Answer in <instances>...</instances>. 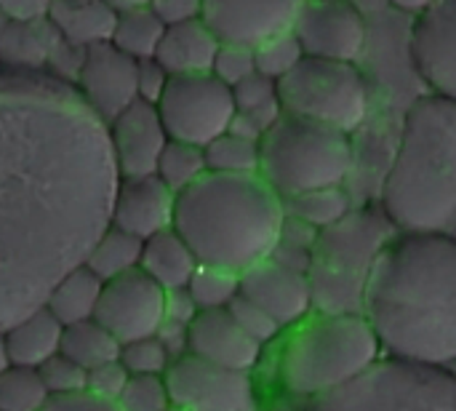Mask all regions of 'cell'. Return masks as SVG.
I'll return each instance as SVG.
<instances>
[{
    "mask_svg": "<svg viewBox=\"0 0 456 411\" xmlns=\"http://www.w3.org/2000/svg\"><path fill=\"white\" fill-rule=\"evenodd\" d=\"M107 126L45 72L0 70V332L43 308L110 225Z\"/></svg>",
    "mask_w": 456,
    "mask_h": 411,
    "instance_id": "obj_1",
    "label": "cell"
},
{
    "mask_svg": "<svg viewBox=\"0 0 456 411\" xmlns=\"http://www.w3.org/2000/svg\"><path fill=\"white\" fill-rule=\"evenodd\" d=\"M361 313L385 358L449 369L456 361V235L395 233L374 259Z\"/></svg>",
    "mask_w": 456,
    "mask_h": 411,
    "instance_id": "obj_2",
    "label": "cell"
},
{
    "mask_svg": "<svg viewBox=\"0 0 456 411\" xmlns=\"http://www.w3.org/2000/svg\"><path fill=\"white\" fill-rule=\"evenodd\" d=\"M283 219V198L259 174H206L176 195L174 230L200 265L240 275L270 259Z\"/></svg>",
    "mask_w": 456,
    "mask_h": 411,
    "instance_id": "obj_3",
    "label": "cell"
},
{
    "mask_svg": "<svg viewBox=\"0 0 456 411\" xmlns=\"http://www.w3.org/2000/svg\"><path fill=\"white\" fill-rule=\"evenodd\" d=\"M379 206L398 233H449L454 227L456 102L425 94L409 107Z\"/></svg>",
    "mask_w": 456,
    "mask_h": 411,
    "instance_id": "obj_4",
    "label": "cell"
},
{
    "mask_svg": "<svg viewBox=\"0 0 456 411\" xmlns=\"http://www.w3.org/2000/svg\"><path fill=\"white\" fill-rule=\"evenodd\" d=\"M382 345L363 313H313L289 337L278 377L286 393L318 399L369 372Z\"/></svg>",
    "mask_w": 456,
    "mask_h": 411,
    "instance_id": "obj_5",
    "label": "cell"
},
{
    "mask_svg": "<svg viewBox=\"0 0 456 411\" xmlns=\"http://www.w3.org/2000/svg\"><path fill=\"white\" fill-rule=\"evenodd\" d=\"M259 144V177L283 201L321 187H339L355 166L350 134L286 112Z\"/></svg>",
    "mask_w": 456,
    "mask_h": 411,
    "instance_id": "obj_6",
    "label": "cell"
},
{
    "mask_svg": "<svg viewBox=\"0 0 456 411\" xmlns=\"http://www.w3.org/2000/svg\"><path fill=\"white\" fill-rule=\"evenodd\" d=\"M382 206L353 209L347 219L318 235L310 284L318 313H361L363 289L382 246L395 235Z\"/></svg>",
    "mask_w": 456,
    "mask_h": 411,
    "instance_id": "obj_7",
    "label": "cell"
},
{
    "mask_svg": "<svg viewBox=\"0 0 456 411\" xmlns=\"http://www.w3.org/2000/svg\"><path fill=\"white\" fill-rule=\"evenodd\" d=\"M299 411H456V374L379 358L345 388L310 399Z\"/></svg>",
    "mask_w": 456,
    "mask_h": 411,
    "instance_id": "obj_8",
    "label": "cell"
},
{
    "mask_svg": "<svg viewBox=\"0 0 456 411\" xmlns=\"http://www.w3.org/2000/svg\"><path fill=\"white\" fill-rule=\"evenodd\" d=\"M278 91L286 115L315 120L345 134L361 128L371 107L369 80L353 62L305 56L278 80Z\"/></svg>",
    "mask_w": 456,
    "mask_h": 411,
    "instance_id": "obj_9",
    "label": "cell"
},
{
    "mask_svg": "<svg viewBox=\"0 0 456 411\" xmlns=\"http://www.w3.org/2000/svg\"><path fill=\"white\" fill-rule=\"evenodd\" d=\"M155 107L168 131V139L195 147H206L230 131L238 112L232 88L211 72L171 78Z\"/></svg>",
    "mask_w": 456,
    "mask_h": 411,
    "instance_id": "obj_10",
    "label": "cell"
},
{
    "mask_svg": "<svg viewBox=\"0 0 456 411\" xmlns=\"http://www.w3.org/2000/svg\"><path fill=\"white\" fill-rule=\"evenodd\" d=\"M174 409L182 411H254L256 388L251 372H235L208 364L198 356L176 358L166 372Z\"/></svg>",
    "mask_w": 456,
    "mask_h": 411,
    "instance_id": "obj_11",
    "label": "cell"
},
{
    "mask_svg": "<svg viewBox=\"0 0 456 411\" xmlns=\"http://www.w3.org/2000/svg\"><path fill=\"white\" fill-rule=\"evenodd\" d=\"M305 3L307 0H206L200 19L219 43L256 51L259 45L294 32Z\"/></svg>",
    "mask_w": 456,
    "mask_h": 411,
    "instance_id": "obj_12",
    "label": "cell"
},
{
    "mask_svg": "<svg viewBox=\"0 0 456 411\" xmlns=\"http://www.w3.org/2000/svg\"><path fill=\"white\" fill-rule=\"evenodd\" d=\"M294 35L305 56L355 64L366 48L369 27L353 0H307L294 24Z\"/></svg>",
    "mask_w": 456,
    "mask_h": 411,
    "instance_id": "obj_13",
    "label": "cell"
},
{
    "mask_svg": "<svg viewBox=\"0 0 456 411\" xmlns=\"http://www.w3.org/2000/svg\"><path fill=\"white\" fill-rule=\"evenodd\" d=\"M96 321L120 342L155 337L166 324V292L142 270L104 284Z\"/></svg>",
    "mask_w": 456,
    "mask_h": 411,
    "instance_id": "obj_14",
    "label": "cell"
},
{
    "mask_svg": "<svg viewBox=\"0 0 456 411\" xmlns=\"http://www.w3.org/2000/svg\"><path fill=\"white\" fill-rule=\"evenodd\" d=\"M136 67L139 62L126 56L112 43H99L88 48L75 91L104 126L139 102Z\"/></svg>",
    "mask_w": 456,
    "mask_h": 411,
    "instance_id": "obj_15",
    "label": "cell"
},
{
    "mask_svg": "<svg viewBox=\"0 0 456 411\" xmlns=\"http://www.w3.org/2000/svg\"><path fill=\"white\" fill-rule=\"evenodd\" d=\"M411 62L433 94L456 102V0H433L417 13Z\"/></svg>",
    "mask_w": 456,
    "mask_h": 411,
    "instance_id": "obj_16",
    "label": "cell"
},
{
    "mask_svg": "<svg viewBox=\"0 0 456 411\" xmlns=\"http://www.w3.org/2000/svg\"><path fill=\"white\" fill-rule=\"evenodd\" d=\"M240 297L259 305L281 329L299 326L315 310L310 275L275 259H262L240 273Z\"/></svg>",
    "mask_w": 456,
    "mask_h": 411,
    "instance_id": "obj_17",
    "label": "cell"
},
{
    "mask_svg": "<svg viewBox=\"0 0 456 411\" xmlns=\"http://www.w3.org/2000/svg\"><path fill=\"white\" fill-rule=\"evenodd\" d=\"M107 139L118 179L152 177L168 144V131L155 104L136 102L107 123Z\"/></svg>",
    "mask_w": 456,
    "mask_h": 411,
    "instance_id": "obj_18",
    "label": "cell"
},
{
    "mask_svg": "<svg viewBox=\"0 0 456 411\" xmlns=\"http://www.w3.org/2000/svg\"><path fill=\"white\" fill-rule=\"evenodd\" d=\"M176 193H171L155 174L152 177H128L118 179L112 203H110V225L131 233L142 241L174 227Z\"/></svg>",
    "mask_w": 456,
    "mask_h": 411,
    "instance_id": "obj_19",
    "label": "cell"
},
{
    "mask_svg": "<svg viewBox=\"0 0 456 411\" xmlns=\"http://www.w3.org/2000/svg\"><path fill=\"white\" fill-rule=\"evenodd\" d=\"M187 350L208 364L251 372L265 348L238 326L230 310H200L187 326Z\"/></svg>",
    "mask_w": 456,
    "mask_h": 411,
    "instance_id": "obj_20",
    "label": "cell"
},
{
    "mask_svg": "<svg viewBox=\"0 0 456 411\" xmlns=\"http://www.w3.org/2000/svg\"><path fill=\"white\" fill-rule=\"evenodd\" d=\"M219 37L203 19L171 24L163 32V40L155 51V62L171 75H206L214 70V59L219 53Z\"/></svg>",
    "mask_w": 456,
    "mask_h": 411,
    "instance_id": "obj_21",
    "label": "cell"
},
{
    "mask_svg": "<svg viewBox=\"0 0 456 411\" xmlns=\"http://www.w3.org/2000/svg\"><path fill=\"white\" fill-rule=\"evenodd\" d=\"M61 35L48 19L0 24V70L11 72H45Z\"/></svg>",
    "mask_w": 456,
    "mask_h": 411,
    "instance_id": "obj_22",
    "label": "cell"
},
{
    "mask_svg": "<svg viewBox=\"0 0 456 411\" xmlns=\"http://www.w3.org/2000/svg\"><path fill=\"white\" fill-rule=\"evenodd\" d=\"M3 337H5L11 366L40 369L45 361L61 353L64 326L45 308H37L35 313L11 324L3 332Z\"/></svg>",
    "mask_w": 456,
    "mask_h": 411,
    "instance_id": "obj_23",
    "label": "cell"
},
{
    "mask_svg": "<svg viewBox=\"0 0 456 411\" xmlns=\"http://www.w3.org/2000/svg\"><path fill=\"white\" fill-rule=\"evenodd\" d=\"M198 267H200V262H198L195 251L187 246V241L174 227L144 241L139 270L147 278H152L163 292L187 289Z\"/></svg>",
    "mask_w": 456,
    "mask_h": 411,
    "instance_id": "obj_24",
    "label": "cell"
},
{
    "mask_svg": "<svg viewBox=\"0 0 456 411\" xmlns=\"http://www.w3.org/2000/svg\"><path fill=\"white\" fill-rule=\"evenodd\" d=\"M118 13L104 0H53L48 21L56 27L61 40L91 48L110 43Z\"/></svg>",
    "mask_w": 456,
    "mask_h": 411,
    "instance_id": "obj_25",
    "label": "cell"
},
{
    "mask_svg": "<svg viewBox=\"0 0 456 411\" xmlns=\"http://www.w3.org/2000/svg\"><path fill=\"white\" fill-rule=\"evenodd\" d=\"M104 281L96 278L86 265L69 270L45 297L43 308L67 329L83 321L96 318L99 302H102Z\"/></svg>",
    "mask_w": 456,
    "mask_h": 411,
    "instance_id": "obj_26",
    "label": "cell"
},
{
    "mask_svg": "<svg viewBox=\"0 0 456 411\" xmlns=\"http://www.w3.org/2000/svg\"><path fill=\"white\" fill-rule=\"evenodd\" d=\"M142 249H144V241L131 235V233H123L112 225H107V230L94 241V246L88 249L83 265L96 275L102 278L104 284L120 278V275H128L134 270H139L142 265Z\"/></svg>",
    "mask_w": 456,
    "mask_h": 411,
    "instance_id": "obj_27",
    "label": "cell"
},
{
    "mask_svg": "<svg viewBox=\"0 0 456 411\" xmlns=\"http://www.w3.org/2000/svg\"><path fill=\"white\" fill-rule=\"evenodd\" d=\"M232 99H235L238 115L243 120H248L262 136L283 118L278 80H273L262 72H254L243 83L232 86Z\"/></svg>",
    "mask_w": 456,
    "mask_h": 411,
    "instance_id": "obj_28",
    "label": "cell"
},
{
    "mask_svg": "<svg viewBox=\"0 0 456 411\" xmlns=\"http://www.w3.org/2000/svg\"><path fill=\"white\" fill-rule=\"evenodd\" d=\"M283 206H286L289 217L310 225L318 233L339 225L342 219H347L353 214V198L345 190V185H339V187H321V190H310V193L294 195V198L283 201Z\"/></svg>",
    "mask_w": 456,
    "mask_h": 411,
    "instance_id": "obj_29",
    "label": "cell"
},
{
    "mask_svg": "<svg viewBox=\"0 0 456 411\" xmlns=\"http://www.w3.org/2000/svg\"><path fill=\"white\" fill-rule=\"evenodd\" d=\"M163 32H166V24L158 19L152 8H134V11L118 13L110 43L120 48L126 56L144 62V59H155Z\"/></svg>",
    "mask_w": 456,
    "mask_h": 411,
    "instance_id": "obj_30",
    "label": "cell"
},
{
    "mask_svg": "<svg viewBox=\"0 0 456 411\" xmlns=\"http://www.w3.org/2000/svg\"><path fill=\"white\" fill-rule=\"evenodd\" d=\"M120 348L123 345L96 318L75 324V326H67L64 337H61V353L67 358H72L77 366H83L86 372L118 361L120 358Z\"/></svg>",
    "mask_w": 456,
    "mask_h": 411,
    "instance_id": "obj_31",
    "label": "cell"
},
{
    "mask_svg": "<svg viewBox=\"0 0 456 411\" xmlns=\"http://www.w3.org/2000/svg\"><path fill=\"white\" fill-rule=\"evenodd\" d=\"M203 152H206L208 174L248 177V174H259L262 166V144L235 131H224L211 144H206Z\"/></svg>",
    "mask_w": 456,
    "mask_h": 411,
    "instance_id": "obj_32",
    "label": "cell"
},
{
    "mask_svg": "<svg viewBox=\"0 0 456 411\" xmlns=\"http://www.w3.org/2000/svg\"><path fill=\"white\" fill-rule=\"evenodd\" d=\"M208 174V166H206V152L203 147H195V144H187V142H174L168 139L160 160H158V169H155V177L171 190V193H184L187 187H192L198 179H203Z\"/></svg>",
    "mask_w": 456,
    "mask_h": 411,
    "instance_id": "obj_33",
    "label": "cell"
},
{
    "mask_svg": "<svg viewBox=\"0 0 456 411\" xmlns=\"http://www.w3.org/2000/svg\"><path fill=\"white\" fill-rule=\"evenodd\" d=\"M51 396L37 369L8 366L0 374V411H43Z\"/></svg>",
    "mask_w": 456,
    "mask_h": 411,
    "instance_id": "obj_34",
    "label": "cell"
},
{
    "mask_svg": "<svg viewBox=\"0 0 456 411\" xmlns=\"http://www.w3.org/2000/svg\"><path fill=\"white\" fill-rule=\"evenodd\" d=\"M187 292L195 300L198 310H227L235 302V297L240 294V275L222 270V267L200 265L195 270Z\"/></svg>",
    "mask_w": 456,
    "mask_h": 411,
    "instance_id": "obj_35",
    "label": "cell"
},
{
    "mask_svg": "<svg viewBox=\"0 0 456 411\" xmlns=\"http://www.w3.org/2000/svg\"><path fill=\"white\" fill-rule=\"evenodd\" d=\"M318 230H313L310 225L294 219L286 214L283 219V227H281V235H278V243L270 254V259L291 267V270H299V273H307L310 275V267H313V257H315V246H318Z\"/></svg>",
    "mask_w": 456,
    "mask_h": 411,
    "instance_id": "obj_36",
    "label": "cell"
},
{
    "mask_svg": "<svg viewBox=\"0 0 456 411\" xmlns=\"http://www.w3.org/2000/svg\"><path fill=\"white\" fill-rule=\"evenodd\" d=\"M120 364L126 366V372L131 377H166L174 358L155 334V337H142V340L126 342L120 348Z\"/></svg>",
    "mask_w": 456,
    "mask_h": 411,
    "instance_id": "obj_37",
    "label": "cell"
},
{
    "mask_svg": "<svg viewBox=\"0 0 456 411\" xmlns=\"http://www.w3.org/2000/svg\"><path fill=\"white\" fill-rule=\"evenodd\" d=\"M254 56H256V72H262L273 80H281L305 59V48L294 32H286V35L259 45L254 51Z\"/></svg>",
    "mask_w": 456,
    "mask_h": 411,
    "instance_id": "obj_38",
    "label": "cell"
},
{
    "mask_svg": "<svg viewBox=\"0 0 456 411\" xmlns=\"http://www.w3.org/2000/svg\"><path fill=\"white\" fill-rule=\"evenodd\" d=\"M37 372H40L43 385H45L51 399H67V396L86 393L88 372L83 366H77L72 358H67L64 353H59L51 361H45Z\"/></svg>",
    "mask_w": 456,
    "mask_h": 411,
    "instance_id": "obj_39",
    "label": "cell"
},
{
    "mask_svg": "<svg viewBox=\"0 0 456 411\" xmlns=\"http://www.w3.org/2000/svg\"><path fill=\"white\" fill-rule=\"evenodd\" d=\"M120 411H171V393L166 377H131L120 401Z\"/></svg>",
    "mask_w": 456,
    "mask_h": 411,
    "instance_id": "obj_40",
    "label": "cell"
},
{
    "mask_svg": "<svg viewBox=\"0 0 456 411\" xmlns=\"http://www.w3.org/2000/svg\"><path fill=\"white\" fill-rule=\"evenodd\" d=\"M256 72V56L251 48H243V45H230V43H222L219 45V53L214 59V70L211 75H216L224 86H238L243 83L246 78H251Z\"/></svg>",
    "mask_w": 456,
    "mask_h": 411,
    "instance_id": "obj_41",
    "label": "cell"
},
{
    "mask_svg": "<svg viewBox=\"0 0 456 411\" xmlns=\"http://www.w3.org/2000/svg\"><path fill=\"white\" fill-rule=\"evenodd\" d=\"M230 313H232V318L238 321V326L251 337V340H256L262 348L267 345V342H273L283 329L259 308V305H254L251 300H246V297H235V302L227 308Z\"/></svg>",
    "mask_w": 456,
    "mask_h": 411,
    "instance_id": "obj_42",
    "label": "cell"
},
{
    "mask_svg": "<svg viewBox=\"0 0 456 411\" xmlns=\"http://www.w3.org/2000/svg\"><path fill=\"white\" fill-rule=\"evenodd\" d=\"M128 380H131V374L126 372V366L118 358L112 364H104V366H96V369L88 372L86 393H91L96 399H104L110 404H118L123 390H126V385H128Z\"/></svg>",
    "mask_w": 456,
    "mask_h": 411,
    "instance_id": "obj_43",
    "label": "cell"
},
{
    "mask_svg": "<svg viewBox=\"0 0 456 411\" xmlns=\"http://www.w3.org/2000/svg\"><path fill=\"white\" fill-rule=\"evenodd\" d=\"M86 53H88V48L75 45V43H67V40H59V45L53 48V53L48 59L45 75H51L53 80L67 83V86L75 88L77 86V78L83 72V64H86Z\"/></svg>",
    "mask_w": 456,
    "mask_h": 411,
    "instance_id": "obj_44",
    "label": "cell"
},
{
    "mask_svg": "<svg viewBox=\"0 0 456 411\" xmlns=\"http://www.w3.org/2000/svg\"><path fill=\"white\" fill-rule=\"evenodd\" d=\"M171 75L155 62V59H144L136 67V88H139V102H150L158 104L166 86H168Z\"/></svg>",
    "mask_w": 456,
    "mask_h": 411,
    "instance_id": "obj_45",
    "label": "cell"
},
{
    "mask_svg": "<svg viewBox=\"0 0 456 411\" xmlns=\"http://www.w3.org/2000/svg\"><path fill=\"white\" fill-rule=\"evenodd\" d=\"M203 3L206 0H152L150 8L158 13V19L166 27H171V24L200 19L203 16Z\"/></svg>",
    "mask_w": 456,
    "mask_h": 411,
    "instance_id": "obj_46",
    "label": "cell"
},
{
    "mask_svg": "<svg viewBox=\"0 0 456 411\" xmlns=\"http://www.w3.org/2000/svg\"><path fill=\"white\" fill-rule=\"evenodd\" d=\"M53 0H0V16L8 21L48 19Z\"/></svg>",
    "mask_w": 456,
    "mask_h": 411,
    "instance_id": "obj_47",
    "label": "cell"
},
{
    "mask_svg": "<svg viewBox=\"0 0 456 411\" xmlns=\"http://www.w3.org/2000/svg\"><path fill=\"white\" fill-rule=\"evenodd\" d=\"M198 305L190 297L187 289H176V292H166V324H179V326H190L198 316Z\"/></svg>",
    "mask_w": 456,
    "mask_h": 411,
    "instance_id": "obj_48",
    "label": "cell"
},
{
    "mask_svg": "<svg viewBox=\"0 0 456 411\" xmlns=\"http://www.w3.org/2000/svg\"><path fill=\"white\" fill-rule=\"evenodd\" d=\"M43 411H120L118 404H110L104 399H96L91 393L67 396V399H51Z\"/></svg>",
    "mask_w": 456,
    "mask_h": 411,
    "instance_id": "obj_49",
    "label": "cell"
},
{
    "mask_svg": "<svg viewBox=\"0 0 456 411\" xmlns=\"http://www.w3.org/2000/svg\"><path fill=\"white\" fill-rule=\"evenodd\" d=\"M115 13H123V11H134V8H150L152 0H104Z\"/></svg>",
    "mask_w": 456,
    "mask_h": 411,
    "instance_id": "obj_50",
    "label": "cell"
},
{
    "mask_svg": "<svg viewBox=\"0 0 456 411\" xmlns=\"http://www.w3.org/2000/svg\"><path fill=\"white\" fill-rule=\"evenodd\" d=\"M393 5H398L401 11H411V13H422L433 0H390Z\"/></svg>",
    "mask_w": 456,
    "mask_h": 411,
    "instance_id": "obj_51",
    "label": "cell"
},
{
    "mask_svg": "<svg viewBox=\"0 0 456 411\" xmlns=\"http://www.w3.org/2000/svg\"><path fill=\"white\" fill-rule=\"evenodd\" d=\"M11 366V358H8V348H5V337L0 332V374Z\"/></svg>",
    "mask_w": 456,
    "mask_h": 411,
    "instance_id": "obj_52",
    "label": "cell"
},
{
    "mask_svg": "<svg viewBox=\"0 0 456 411\" xmlns=\"http://www.w3.org/2000/svg\"><path fill=\"white\" fill-rule=\"evenodd\" d=\"M254 411H299L294 409L291 404H286V401H278V404H270V407H265V409H254Z\"/></svg>",
    "mask_w": 456,
    "mask_h": 411,
    "instance_id": "obj_53",
    "label": "cell"
},
{
    "mask_svg": "<svg viewBox=\"0 0 456 411\" xmlns=\"http://www.w3.org/2000/svg\"><path fill=\"white\" fill-rule=\"evenodd\" d=\"M0 24H3V16H0Z\"/></svg>",
    "mask_w": 456,
    "mask_h": 411,
    "instance_id": "obj_54",
    "label": "cell"
},
{
    "mask_svg": "<svg viewBox=\"0 0 456 411\" xmlns=\"http://www.w3.org/2000/svg\"><path fill=\"white\" fill-rule=\"evenodd\" d=\"M171 411H182V409H171Z\"/></svg>",
    "mask_w": 456,
    "mask_h": 411,
    "instance_id": "obj_55",
    "label": "cell"
}]
</instances>
